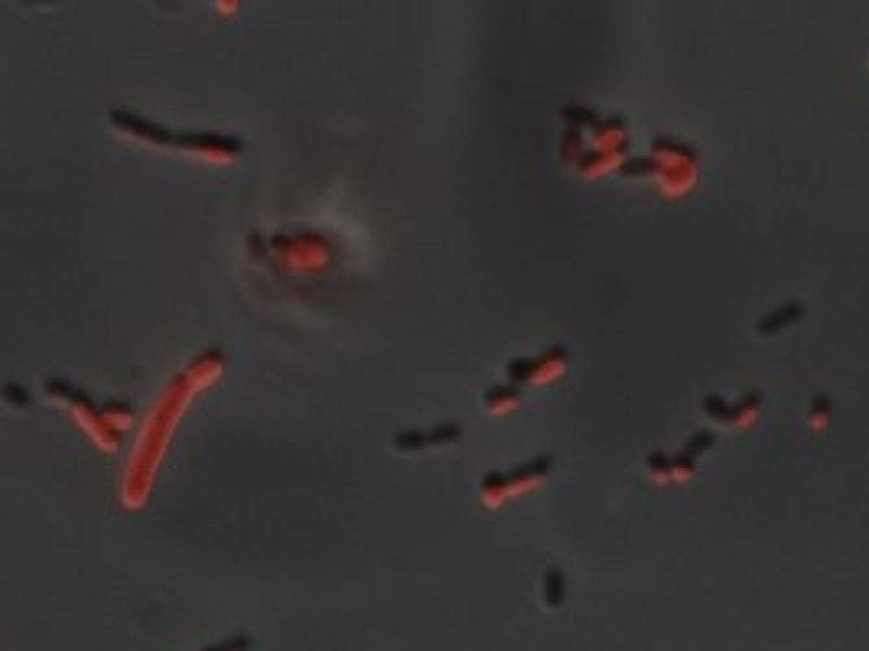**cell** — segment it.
I'll use <instances>...</instances> for the list:
<instances>
[{
  "mask_svg": "<svg viewBox=\"0 0 869 651\" xmlns=\"http://www.w3.org/2000/svg\"><path fill=\"white\" fill-rule=\"evenodd\" d=\"M801 316H804V303H798V300L784 303V306H778L772 316L759 320V336H772V332H778V329H784V326L798 322Z\"/></svg>",
  "mask_w": 869,
  "mask_h": 651,
  "instance_id": "1",
  "label": "cell"
},
{
  "mask_svg": "<svg viewBox=\"0 0 869 651\" xmlns=\"http://www.w3.org/2000/svg\"><path fill=\"white\" fill-rule=\"evenodd\" d=\"M827 417H831V397L821 394L811 401V427H827Z\"/></svg>",
  "mask_w": 869,
  "mask_h": 651,
  "instance_id": "2",
  "label": "cell"
}]
</instances>
